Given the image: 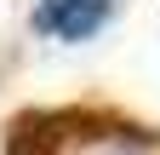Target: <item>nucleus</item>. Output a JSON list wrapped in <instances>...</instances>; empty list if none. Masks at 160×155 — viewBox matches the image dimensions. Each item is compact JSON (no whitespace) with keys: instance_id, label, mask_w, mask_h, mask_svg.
<instances>
[{"instance_id":"f257e3e1","label":"nucleus","mask_w":160,"mask_h":155,"mask_svg":"<svg viewBox=\"0 0 160 155\" xmlns=\"http://www.w3.org/2000/svg\"><path fill=\"white\" fill-rule=\"evenodd\" d=\"M114 0H34V29L57 40H92L109 23Z\"/></svg>"}]
</instances>
